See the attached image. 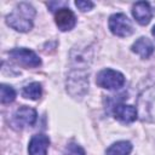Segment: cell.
Wrapping results in <instances>:
<instances>
[{
    "instance_id": "obj_11",
    "label": "cell",
    "mask_w": 155,
    "mask_h": 155,
    "mask_svg": "<svg viewBox=\"0 0 155 155\" xmlns=\"http://www.w3.org/2000/svg\"><path fill=\"white\" fill-rule=\"evenodd\" d=\"M67 88L69 90V92L71 93L73 92V90L75 88H78V90H82V92L85 93L86 91H87V88H88V81L86 80V76L85 75H82L81 76V73H75V76L73 75V74H70L69 75V78H68V81H67Z\"/></svg>"
},
{
    "instance_id": "obj_15",
    "label": "cell",
    "mask_w": 155,
    "mask_h": 155,
    "mask_svg": "<svg viewBox=\"0 0 155 155\" xmlns=\"http://www.w3.org/2000/svg\"><path fill=\"white\" fill-rule=\"evenodd\" d=\"M64 154L65 155H85V151L80 145H78L75 143H70L65 147Z\"/></svg>"
},
{
    "instance_id": "obj_7",
    "label": "cell",
    "mask_w": 155,
    "mask_h": 155,
    "mask_svg": "<svg viewBox=\"0 0 155 155\" xmlns=\"http://www.w3.org/2000/svg\"><path fill=\"white\" fill-rule=\"evenodd\" d=\"M50 145V139L45 134H35L31 137L29 145H28V153L29 155H46L47 149Z\"/></svg>"
},
{
    "instance_id": "obj_5",
    "label": "cell",
    "mask_w": 155,
    "mask_h": 155,
    "mask_svg": "<svg viewBox=\"0 0 155 155\" xmlns=\"http://www.w3.org/2000/svg\"><path fill=\"white\" fill-rule=\"evenodd\" d=\"M36 121V111L33 108L29 107H21L19 109L16 110V113L13 114V119H12V124L19 128L27 127V126H33Z\"/></svg>"
},
{
    "instance_id": "obj_14",
    "label": "cell",
    "mask_w": 155,
    "mask_h": 155,
    "mask_svg": "<svg viewBox=\"0 0 155 155\" xmlns=\"http://www.w3.org/2000/svg\"><path fill=\"white\" fill-rule=\"evenodd\" d=\"M0 91H1V103L7 104V103H11V102L15 101V98H16V91L11 86L2 84L1 87H0Z\"/></svg>"
},
{
    "instance_id": "obj_12",
    "label": "cell",
    "mask_w": 155,
    "mask_h": 155,
    "mask_svg": "<svg viewBox=\"0 0 155 155\" xmlns=\"http://www.w3.org/2000/svg\"><path fill=\"white\" fill-rule=\"evenodd\" d=\"M132 150V144L127 140L114 143L107 149V155H128Z\"/></svg>"
},
{
    "instance_id": "obj_8",
    "label": "cell",
    "mask_w": 155,
    "mask_h": 155,
    "mask_svg": "<svg viewBox=\"0 0 155 155\" xmlns=\"http://www.w3.org/2000/svg\"><path fill=\"white\" fill-rule=\"evenodd\" d=\"M132 15L136 18V21L142 24V25H147L151 17H153V12L150 8V5L147 1H138L133 5L132 7Z\"/></svg>"
},
{
    "instance_id": "obj_1",
    "label": "cell",
    "mask_w": 155,
    "mask_h": 155,
    "mask_svg": "<svg viewBox=\"0 0 155 155\" xmlns=\"http://www.w3.org/2000/svg\"><path fill=\"white\" fill-rule=\"evenodd\" d=\"M34 17V7L28 2H21L10 15L6 16V23L17 31L27 33L33 28Z\"/></svg>"
},
{
    "instance_id": "obj_4",
    "label": "cell",
    "mask_w": 155,
    "mask_h": 155,
    "mask_svg": "<svg viewBox=\"0 0 155 155\" xmlns=\"http://www.w3.org/2000/svg\"><path fill=\"white\" fill-rule=\"evenodd\" d=\"M10 56L12 57L13 61H16L18 64L25 67V68H36L41 64V59L39 58V56L28 48H15L11 50Z\"/></svg>"
},
{
    "instance_id": "obj_16",
    "label": "cell",
    "mask_w": 155,
    "mask_h": 155,
    "mask_svg": "<svg viewBox=\"0 0 155 155\" xmlns=\"http://www.w3.org/2000/svg\"><path fill=\"white\" fill-rule=\"evenodd\" d=\"M75 6L80 10V11H82V12H85V11H90L94 5H93V2L92 1H85V0H78V1H75Z\"/></svg>"
},
{
    "instance_id": "obj_10",
    "label": "cell",
    "mask_w": 155,
    "mask_h": 155,
    "mask_svg": "<svg viewBox=\"0 0 155 155\" xmlns=\"http://www.w3.org/2000/svg\"><path fill=\"white\" fill-rule=\"evenodd\" d=\"M132 51L137 53L140 58H149L154 52V45L148 38H139L136 40V42L132 45Z\"/></svg>"
},
{
    "instance_id": "obj_17",
    "label": "cell",
    "mask_w": 155,
    "mask_h": 155,
    "mask_svg": "<svg viewBox=\"0 0 155 155\" xmlns=\"http://www.w3.org/2000/svg\"><path fill=\"white\" fill-rule=\"evenodd\" d=\"M151 34H153V35H154V36H155V25H154V27H153V30H151Z\"/></svg>"
},
{
    "instance_id": "obj_6",
    "label": "cell",
    "mask_w": 155,
    "mask_h": 155,
    "mask_svg": "<svg viewBox=\"0 0 155 155\" xmlns=\"http://www.w3.org/2000/svg\"><path fill=\"white\" fill-rule=\"evenodd\" d=\"M54 22L58 29H61L62 31H67L74 28L76 18L71 10H69L68 7H61L54 13Z\"/></svg>"
},
{
    "instance_id": "obj_13",
    "label": "cell",
    "mask_w": 155,
    "mask_h": 155,
    "mask_svg": "<svg viewBox=\"0 0 155 155\" xmlns=\"http://www.w3.org/2000/svg\"><path fill=\"white\" fill-rule=\"evenodd\" d=\"M41 93H42V87L39 82H31V84L27 85L22 91V96L24 98H28L31 101L39 99L41 97Z\"/></svg>"
},
{
    "instance_id": "obj_3",
    "label": "cell",
    "mask_w": 155,
    "mask_h": 155,
    "mask_svg": "<svg viewBox=\"0 0 155 155\" xmlns=\"http://www.w3.org/2000/svg\"><path fill=\"white\" fill-rule=\"evenodd\" d=\"M109 29L114 35L120 38L130 36L133 33L132 23L124 13H114L109 17Z\"/></svg>"
},
{
    "instance_id": "obj_9",
    "label": "cell",
    "mask_w": 155,
    "mask_h": 155,
    "mask_svg": "<svg viewBox=\"0 0 155 155\" xmlns=\"http://www.w3.org/2000/svg\"><path fill=\"white\" fill-rule=\"evenodd\" d=\"M114 116L125 124L133 122L137 119V109L130 104H116L114 108Z\"/></svg>"
},
{
    "instance_id": "obj_2",
    "label": "cell",
    "mask_w": 155,
    "mask_h": 155,
    "mask_svg": "<svg viewBox=\"0 0 155 155\" xmlns=\"http://www.w3.org/2000/svg\"><path fill=\"white\" fill-rule=\"evenodd\" d=\"M96 84L107 90H117L124 86L125 84V76L116 70L113 69H103L97 74Z\"/></svg>"
}]
</instances>
